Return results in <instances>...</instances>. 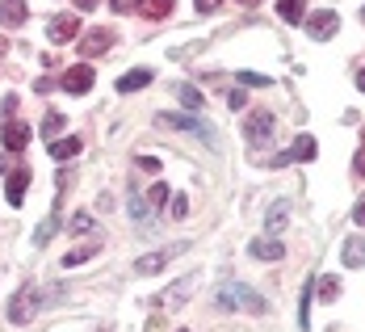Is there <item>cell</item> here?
<instances>
[{
	"label": "cell",
	"mask_w": 365,
	"mask_h": 332,
	"mask_svg": "<svg viewBox=\"0 0 365 332\" xmlns=\"http://www.w3.org/2000/svg\"><path fill=\"white\" fill-rule=\"evenodd\" d=\"M139 13L160 21V17H168V13H173V0H143V4H139Z\"/></svg>",
	"instance_id": "obj_22"
},
{
	"label": "cell",
	"mask_w": 365,
	"mask_h": 332,
	"mask_svg": "<svg viewBox=\"0 0 365 332\" xmlns=\"http://www.w3.org/2000/svg\"><path fill=\"white\" fill-rule=\"evenodd\" d=\"M130 219H139V223H143V219H147V211H143V202H139V198H135V193H130Z\"/></svg>",
	"instance_id": "obj_33"
},
{
	"label": "cell",
	"mask_w": 365,
	"mask_h": 332,
	"mask_svg": "<svg viewBox=\"0 0 365 332\" xmlns=\"http://www.w3.org/2000/svg\"><path fill=\"white\" fill-rule=\"evenodd\" d=\"M113 46V30H106V26H97V30H88V34L80 38V55L88 59V55H101V51H110Z\"/></svg>",
	"instance_id": "obj_10"
},
{
	"label": "cell",
	"mask_w": 365,
	"mask_h": 332,
	"mask_svg": "<svg viewBox=\"0 0 365 332\" xmlns=\"http://www.w3.org/2000/svg\"><path fill=\"white\" fill-rule=\"evenodd\" d=\"M336 295H340V282H336V278H324V282H319V298H324V303H331Z\"/></svg>",
	"instance_id": "obj_29"
},
{
	"label": "cell",
	"mask_w": 365,
	"mask_h": 332,
	"mask_svg": "<svg viewBox=\"0 0 365 332\" xmlns=\"http://www.w3.org/2000/svg\"><path fill=\"white\" fill-rule=\"evenodd\" d=\"M365 265V236H353L344 244V269H361Z\"/></svg>",
	"instance_id": "obj_17"
},
{
	"label": "cell",
	"mask_w": 365,
	"mask_h": 332,
	"mask_svg": "<svg viewBox=\"0 0 365 332\" xmlns=\"http://www.w3.org/2000/svg\"><path fill=\"white\" fill-rule=\"evenodd\" d=\"M244 135H248V144H269L273 139V114L269 110H256V114H248V122H244Z\"/></svg>",
	"instance_id": "obj_7"
},
{
	"label": "cell",
	"mask_w": 365,
	"mask_h": 332,
	"mask_svg": "<svg viewBox=\"0 0 365 332\" xmlns=\"http://www.w3.org/2000/svg\"><path fill=\"white\" fill-rule=\"evenodd\" d=\"M34 311H38V295H34V286H21V291L13 295L9 320H13V324H30V320H34Z\"/></svg>",
	"instance_id": "obj_4"
},
{
	"label": "cell",
	"mask_w": 365,
	"mask_h": 332,
	"mask_svg": "<svg viewBox=\"0 0 365 332\" xmlns=\"http://www.w3.org/2000/svg\"><path fill=\"white\" fill-rule=\"evenodd\" d=\"M240 84H252V89H269L273 80H269V76H260V72H240Z\"/></svg>",
	"instance_id": "obj_28"
},
{
	"label": "cell",
	"mask_w": 365,
	"mask_h": 332,
	"mask_svg": "<svg viewBox=\"0 0 365 332\" xmlns=\"http://www.w3.org/2000/svg\"><path fill=\"white\" fill-rule=\"evenodd\" d=\"M147 84H151V72H147V68L118 76V93H135V89H147Z\"/></svg>",
	"instance_id": "obj_18"
},
{
	"label": "cell",
	"mask_w": 365,
	"mask_h": 332,
	"mask_svg": "<svg viewBox=\"0 0 365 332\" xmlns=\"http://www.w3.org/2000/svg\"><path fill=\"white\" fill-rule=\"evenodd\" d=\"M353 168H357V173H361V177H365V148L357 151V160H353Z\"/></svg>",
	"instance_id": "obj_39"
},
{
	"label": "cell",
	"mask_w": 365,
	"mask_h": 332,
	"mask_svg": "<svg viewBox=\"0 0 365 332\" xmlns=\"http://www.w3.org/2000/svg\"><path fill=\"white\" fill-rule=\"evenodd\" d=\"M68 227H72L76 236H84V231H93V215H76V219L68 223Z\"/></svg>",
	"instance_id": "obj_30"
},
{
	"label": "cell",
	"mask_w": 365,
	"mask_h": 332,
	"mask_svg": "<svg viewBox=\"0 0 365 332\" xmlns=\"http://www.w3.org/2000/svg\"><path fill=\"white\" fill-rule=\"evenodd\" d=\"M59 131H63V118H59V114H46V122H42V135H46V139H55Z\"/></svg>",
	"instance_id": "obj_26"
},
{
	"label": "cell",
	"mask_w": 365,
	"mask_h": 332,
	"mask_svg": "<svg viewBox=\"0 0 365 332\" xmlns=\"http://www.w3.org/2000/svg\"><path fill=\"white\" fill-rule=\"evenodd\" d=\"M30 17V4L26 0H4L0 4V26H21Z\"/></svg>",
	"instance_id": "obj_15"
},
{
	"label": "cell",
	"mask_w": 365,
	"mask_h": 332,
	"mask_svg": "<svg viewBox=\"0 0 365 332\" xmlns=\"http://www.w3.org/2000/svg\"><path fill=\"white\" fill-rule=\"evenodd\" d=\"M315 156H319L315 139H311V135H298V139H294V148L286 151V156H273V160H269V168H286L290 160H315Z\"/></svg>",
	"instance_id": "obj_6"
},
{
	"label": "cell",
	"mask_w": 365,
	"mask_h": 332,
	"mask_svg": "<svg viewBox=\"0 0 365 332\" xmlns=\"http://www.w3.org/2000/svg\"><path fill=\"white\" fill-rule=\"evenodd\" d=\"M139 168H143V173H160V160H155V156H143Z\"/></svg>",
	"instance_id": "obj_36"
},
{
	"label": "cell",
	"mask_w": 365,
	"mask_h": 332,
	"mask_svg": "<svg viewBox=\"0 0 365 332\" xmlns=\"http://www.w3.org/2000/svg\"><path fill=\"white\" fill-rule=\"evenodd\" d=\"M286 223H290V202L282 198V202H273V211L264 215V236H282Z\"/></svg>",
	"instance_id": "obj_13"
},
{
	"label": "cell",
	"mask_w": 365,
	"mask_h": 332,
	"mask_svg": "<svg viewBox=\"0 0 365 332\" xmlns=\"http://www.w3.org/2000/svg\"><path fill=\"white\" fill-rule=\"evenodd\" d=\"M181 332H185V328H181Z\"/></svg>",
	"instance_id": "obj_46"
},
{
	"label": "cell",
	"mask_w": 365,
	"mask_h": 332,
	"mask_svg": "<svg viewBox=\"0 0 365 332\" xmlns=\"http://www.w3.org/2000/svg\"><path fill=\"white\" fill-rule=\"evenodd\" d=\"M55 227H59V211H55V215H51V219H46V223H42V227L34 231V244H38V248H42V244L55 236Z\"/></svg>",
	"instance_id": "obj_24"
},
{
	"label": "cell",
	"mask_w": 365,
	"mask_h": 332,
	"mask_svg": "<svg viewBox=\"0 0 365 332\" xmlns=\"http://www.w3.org/2000/svg\"><path fill=\"white\" fill-rule=\"evenodd\" d=\"M256 261H282L286 257V244L282 240H252V248H248Z\"/></svg>",
	"instance_id": "obj_16"
},
{
	"label": "cell",
	"mask_w": 365,
	"mask_h": 332,
	"mask_svg": "<svg viewBox=\"0 0 365 332\" xmlns=\"http://www.w3.org/2000/svg\"><path fill=\"white\" fill-rule=\"evenodd\" d=\"M219 4H222V0H193V9H197V13H215Z\"/></svg>",
	"instance_id": "obj_35"
},
{
	"label": "cell",
	"mask_w": 365,
	"mask_h": 332,
	"mask_svg": "<svg viewBox=\"0 0 365 332\" xmlns=\"http://www.w3.org/2000/svg\"><path fill=\"white\" fill-rule=\"evenodd\" d=\"M277 13H282V21L298 26V21L307 17V0H277Z\"/></svg>",
	"instance_id": "obj_19"
},
{
	"label": "cell",
	"mask_w": 365,
	"mask_h": 332,
	"mask_svg": "<svg viewBox=\"0 0 365 332\" xmlns=\"http://www.w3.org/2000/svg\"><path fill=\"white\" fill-rule=\"evenodd\" d=\"M164 202H173V189H168V185H155V189H151V206L164 211Z\"/></svg>",
	"instance_id": "obj_27"
},
{
	"label": "cell",
	"mask_w": 365,
	"mask_h": 332,
	"mask_svg": "<svg viewBox=\"0 0 365 332\" xmlns=\"http://www.w3.org/2000/svg\"><path fill=\"white\" fill-rule=\"evenodd\" d=\"M0 144H4V151H13V156L26 151L30 148V126H26V122H13V118L0 122Z\"/></svg>",
	"instance_id": "obj_5"
},
{
	"label": "cell",
	"mask_w": 365,
	"mask_h": 332,
	"mask_svg": "<svg viewBox=\"0 0 365 332\" xmlns=\"http://www.w3.org/2000/svg\"><path fill=\"white\" fill-rule=\"evenodd\" d=\"M244 101H248V97H244V93H240V89H235V93H231V97H227V106H231V110H244Z\"/></svg>",
	"instance_id": "obj_37"
},
{
	"label": "cell",
	"mask_w": 365,
	"mask_h": 332,
	"mask_svg": "<svg viewBox=\"0 0 365 332\" xmlns=\"http://www.w3.org/2000/svg\"><path fill=\"white\" fill-rule=\"evenodd\" d=\"M76 151H80V139H51V156L55 160H68Z\"/></svg>",
	"instance_id": "obj_23"
},
{
	"label": "cell",
	"mask_w": 365,
	"mask_h": 332,
	"mask_svg": "<svg viewBox=\"0 0 365 332\" xmlns=\"http://www.w3.org/2000/svg\"><path fill=\"white\" fill-rule=\"evenodd\" d=\"M173 215H177V219L189 215V198H173Z\"/></svg>",
	"instance_id": "obj_34"
},
{
	"label": "cell",
	"mask_w": 365,
	"mask_h": 332,
	"mask_svg": "<svg viewBox=\"0 0 365 332\" xmlns=\"http://www.w3.org/2000/svg\"><path fill=\"white\" fill-rule=\"evenodd\" d=\"M193 286H197V278H193V273H189V278H181V282H173V286H168V291H164V295L155 298V303H160V307H181L185 298L193 295Z\"/></svg>",
	"instance_id": "obj_11"
},
{
	"label": "cell",
	"mask_w": 365,
	"mask_h": 332,
	"mask_svg": "<svg viewBox=\"0 0 365 332\" xmlns=\"http://www.w3.org/2000/svg\"><path fill=\"white\" fill-rule=\"evenodd\" d=\"M139 4H143V0H110L113 13H139Z\"/></svg>",
	"instance_id": "obj_31"
},
{
	"label": "cell",
	"mask_w": 365,
	"mask_h": 332,
	"mask_svg": "<svg viewBox=\"0 0 365 332\" xmlns=\"http://www.w3.org/2000/svg\"><path fill=\"white\" fill-rule=\"evenodd\" d=\"M46 34H51V42H72V38L80 34V21H76L72 13H63V17H51Z\"/></svg>",
	"instance_id": "obj_12"
},
{
	"label": "cell",
	"mask_w": 365,
	"mask_h": 332,
	"mask_svg": "<svg viewBox=\"0 0 365 332\" xmlns=\"http://www.w3.org/2000/svg\"><path fill=\"white\" fill-rule=\"evenodd\" d=\"M336 30H340V17H336L331 9H324V13H315V17L307 21V34L315 38V42H328V38L336 34Z\"/></svg>",
	"instance_id": "obj_8"
},
{
	"label": "cell",
	"mask_w": 365,
	"mask_h": 332,
	"mask_svg": "<svg viewBox=\"0 0 365 332\" xmlns=\"http://www.w3.org/2000/svg\"><path fill=\"white\" fill-rule=\"evenodd\" d=\"M361 139H365V131H361Z\"/></svg>",
	"instance_id": "obj_45"
},
{
	"label": "cell",
	"mask_w": 365,
	"mask_h": 332,
	"mask_svg": "<svg viewBox=\"0 0 365 332\" xmlns=\"http://www.w3.org/2000/svg\"><path fill=\"white\" fill-rule=\"evenodd\" d=\"M361 21H365V9H361Z\"/></svg>",
	"instance_id": "obj_44"
},
{
	"label": "cell",
	"mask_w": 365,
	"mask_h": 332,
	"mask_svg": "<svg viewBox=\"0 0 365 332\" xmlns=\"http://www.w3.org/2000/svg\"><path fill=\"white\" fill-rule=\"evenodd\" d=\"M311 291H315V278L307 282V291H302V298H298V328L302 332L311 328Z\"/></svg>",
	"instance_id": "obj_20"
},
{
	"label": "cell",
	"mask_w": 365,
	"mask_h": 332,
	"mask_svg": "<svg viewBox=\"0 0 365 332\" xmlns=\"http://www.w3.org/2000/svg\"><path fill=\"white\" fill-rule=\"evenodd\" d=\"M177 97H181L189 110H202L206 106V97H202V89H193V84H177Z\"/></svg>",
	"instance_id": "obj_21"
},
{
	"label": "cell",
	"mask_w": 365,
	"mask_h": 332,
	"mask_svg": "<svg viewBox=\"0 0 365 332\" xmlns=\"http://www.w3.org/2000/svg\"><path fill=\"white\" fill-rule=\"evenodd\" d=\"M26 185H30V168H21V164H17V168L9 173V185H4V193H9V202H13V206H21Z\"/></svg>",
	"instance_id": "obj_14"
},
{
	"label": "cell",
	"mask_w": 365,
	"mask_h": 332,
	"mask_svg": "<svg viewBox=\"0 0 365 332\" xmlns=\"http://www.w3.org/2000/svg\"><path fill=\"white\" fill-rule=\"evenodd\" d=\"M357 89H361V93H365V68H361V72H357Z\"/></svg>",
	"instance_id": "obj_41"
},
{
	"label": "cell",
	"mask_w": 365,
	"mask_h": 332,
	"mask_svg": "<svg viewBox=\"0 0 365 332\" xmlns=\"http://www.w3.org/2000/svg\"><path fill=\"white\" fill-rule=\"evenodd\" d=\"M13 110H17V97L9 93V97L0 101V122H9V118H13Z\"/></svg>",
	"instance_id": "obj_32"
},
{
	"label": "cell",
	"mask_w": 365,
	"mask_h": 332,
	"mask_svg": "<svg viewBox=\"0 0 365 332\" xmlns=\"http://www.w3.org/2000/svg\"><path fill=\"white\" fill-rule=\"evenodd\" d=\"M76 4H80V9H97L101 0H76Z\"/></svg>",
	"instance_id": "obj_40"
},
{
	"label": "cell",
	"mask_w": 365,
	"mask_h": 332,
	"mask_svg": "<svg viewBox=\"0 0 365 332\" xmlns=\"http://www.w3.org/2000/svg\"><path fill=\"white\" fill-rule=\"evenodd\" d=\"M353 223H357V227H365V198L353 206Z\"/></svg>",
	"instance_id": "obj_38"
},
{
	"label": "cell",
	"mask_w": 365,
	"mask_h": 332,
	"mask_svg": "<svg viewBox=\"0 0 365 332\" xmlns=\"http://www.w3.org/2000/svg\"><path fill=\"white\" fill-rule=\"evenodd\" d=\"M160 126H168V131H185V135H197L206 148H219V131H215L210 122H202V118H185V114H160Z\"/></svg>",
	"instance_id": "obj_2"
},
{
	"label": "cell",
	"mask_w": 365,
	"mask_h": 332,
	"mask_svg": "<svg viewBox=\"0 0 365 332\" xmlns=\"http://www.w3.org/2000/svg\"><path fill=\"white\" fill-rule=\"evenodd\" d=\"M219 307L222 311H235V307H248L252 316H264L269 311V303L256 295V291H248V286H240V282H227V286H219Z\"/></svg>",
	"instance_id": "obj_1"
},
{
	"label": "cell",
	"mask_w": 365,
	"mask_h": 332,
	"mask_svg": "<svg viewBox=\"0 0 365 332\" xmlns=\"http://www.w3.org/2000/svg\"><path fill=\"white\" fill-rule=\"evenodd\" d=\"M0 55H4V38H0Z\"/></svg>",
	"instance_id": "obj_43"
},
{
	"label": "cell",
	"mask_w": 365,
	"mask_h": 332,
	"mask_svg": "<svg viewBox=\"0 0 365 332\" xmlns=\"http://www.w3.org/2000/svg\"><path fill=\"white\" fill-rule=\"evenodd\" d=\"M181 253H189V244H173V248L147 253V257H139V261H135V273H143V278H147V273H160V269H164L168 261H177Z\"/></svg>",
	"instance_id": "obj_3"
},
{
	"label": "cell",
	"mask_w": 365,
	"mask_h": 332,
	"mask_svg": "<svg viewBox=\"0 0 365 332\" xmlns=\"http://www.w3.org/2000/svg\"><path fill=\"white\" fill-rule=\"evenodd\" d=\"M93 253H97L93 244H84V248H76V253H68V257H63V269H72V265H80V261H88Z\"/></svg>",
	"instance_id": "obj_25"
},
{
	"label": "cell",
	"mask_w": 365,
	"mask_h": 332,
	"mask_svg": "<svg viewBox=\"0 0 365 332\" xmlns=\"http://www.w3.org/2000/svg\"><path fill=\"white\" fill-rule=\"evenodd\" d=\"M93 80H97V72H93L88 64H76V68H68V72H63V80H59V84H63L68 93H88V89H93Z\"/></svg>",
	"instance_id": "obj_9"
},
{
	"label": "cell",
	"mask_w": 365,
	"mask_h": 332,
	"mask_svg": "<svg viewBox=\"0 0 365 332\" xmlns=\"http://www.w3.org/2000/svg\"><path fill=\"white\" fill-rule=\"evenodd\" d=\"M240 4H260V0H240Z\"/></svg>",
	"instance_id": "obj_42"
}]
</instances>
